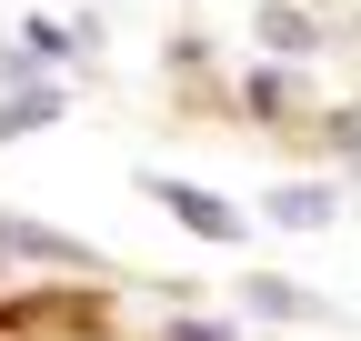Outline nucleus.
Listing matches in <instances>:
<instances>
[{
  "instance_id": "nucleus-1",
  "label": "nucleus",
  "mask_w": 361,
  "mask_h": 341,
  "mask_svg": "<svg viewBox=\"0 0 361 341\" xmlns=\"http://www.w3.org/2000/svg\"><path fill=\"white\" fill-rule=\"evenodd\" d=\"M0 251H11V261H51V271H101V261H90V241L30 221V211H0Z\"/></svg>"
},
{
  "instance_id": "nucleus-2",
  "label": "nucleus",
  "mask_w": 361,
  "mask_h": 341,
  "mask_svg": "<svg viewBox=\"0 0 361 341\" xmlns=\"http://www.w3.org/2000/svg\"><path fill=\"white\" fill-rule=\"evenodd\" d=\"M141 191L171 211V221H191L201 241H241V211H231V201H211V191H191V181H171V170H141Z\"/></svg>"
},
{
  "instance_id": "nucleus-3",
  "label": "nucleus",
  "mask_w": 361,
  "mask_h": 341,
  "mask_svg": "<svg viewBox=\"0 0 361 341\" xmlns=\"http://www.w3.org/2000/svg\"><path fill=\"white\" fill-rule=\"evenodd\" d=\"M241 302H251L261 321H291V331H311V321H341V311L322 302V291H301V281H271V271H251V291H241Z\"/></svg>"
},
{
  "instance_id": "nucleus-4",
  "label": "nucleus",
  "mask_w": 361,
  "mask_h": 341,
  "mask_svg": "<svg viewBox=\"0 0 361 341\" xmlns=\"http://www.w3.org/2000/svg\"><path fill=\"white\" fill-rule=\"evenodd\" d=\"M331 211H341V201H331L322 181H291V191H271V221H291V231H331Z\"/></svg>"
},
{
  "instance_id": "nucleus-5",
  "label": "nucleus",
  "mask_w": 361,
  "mask_h": 341,
  "mask_svg": "<svg viewBox=\"0 0 361 341\" xmlns=\"http://www.w3.org/2000/svg\"><path fill=\"white\" fill-rule=\"evenodd\" d=\"M261 40H271V51H311V20L301 11H261Z\"/></svg>"
},
{
  "instance_id": "nucleus-6",
  "label": "nucleus",
  "mask_w": 361,
  "mask_h": 341,
  "mask_svg": "<svg viewBox=\"0 0 361 341\" xmlns=\"http://www.w3.org/2000/svg\"><path fill=\"white\" fill-rule=\"evenodd\" d=\"M161 341H241V331H231V321H171Z\"/></svg>"
}]
</instances>
